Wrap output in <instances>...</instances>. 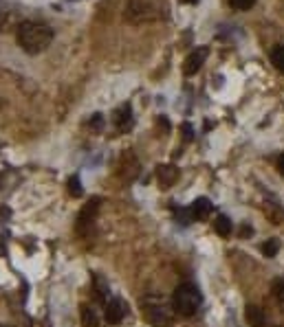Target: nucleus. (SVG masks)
<instances>
[{"instance_id": "nucleus-8", "label": "nucleus", "mask_w": 284, "mask_h": 327, "mask_svg": "<svg viewBox=\"0 0 284 327\" xmlns=\"http://www.w3.org/2000/svg\"><path fill=\"white\" fill-rule=\"evenodd\" d=\"M113 121H115V125H117L119 132L130 130V127H133V108H130V104L119 106L113 114Z\"/></svg>"}, {"instance_id": "nucleus-9", "label": "nucleus", "mask_w": 284, "mask_h": 327, "mask_svg": "<svg viewBox=\"0 0 284 327\" xmlns=\"http://www.w3.org/2000/svg\"><path fill=\"white\" fill-rule=\"evenodd\" d=\"M176 178H179V169H176L174 165H159L156 167V180H159V185L163 189L174 185Z\"/></svg>"}, {"instance_id": "nucleus-7", "label": "nucleus", "mask_w": 284, "mask_h": 327, "mask_svg": "<svg viewBox=\"0 0 284 327\" xmlns=\"http://www.w3.org/2000/svg\"><path fill=\"white\" fill-rule=\"evenodd\" d=\"M18 13L11 4L0 0V33H7L9 29H18Z\"/></svg>"}, {"instance_id": "nucleus-23", "label": "nucleus", "mask_w": 284, "mask_h": 327, "mask_svg": "<svg viewBox=\"0 0 284 327\" xmlns=\"http://www.w3.org/2000/svg\"><path fill=\"white\" fill-rule=\"evenodd\" d=\"M251 233H253V228L249 226V224H245V226L240 228V235H242V237H247V235H251Z\"/></svg>"}, {"instance_id": "nucleus-20", "label": "nucleus", "mask_w": 284, "mask_h": 327, "mask_svg": "<svg viewBox=\"0 0 284 327\" xmlns=\"http://www.w3.org/2000/svg\"><path fill=\"white\" fill-rule=\"evenodd\" d=\"M88 125H90V130H101V127H104V116L93 114V119L88 121Z\"/></svg>"}, {"instance_id": "nucleus-15", "label": "nucleus", "mask_w": 284, "mask_h": 327, "mask_svg": "<svg viewBox=\"0 0 284 327\" xmlns=\"http://www.w3.org/2000/svg\"><path fill=\"white\" fill-rule=\"evenodd\" d=\"M69 193L73 198H82L84 196V189H82V180H79V176H71V180H69Z\"/></svg>"}, {"instance_id": "nucleus-5", "label": "nucleus", "mask_w": 284, "mask_h": 327, "mask_svg": "<svg viewBox=\"0 0 284 327\" xmlns=\"http://www.w3.org/2000/svg\"><path fill=\"white\" fill-rule=\"evenodd\" d=\"M126 312H128V305L124 303V299H119V296H113V299H108V301H106V310H104L106 323L119 325L121 321H124Z\"/></svg>"}, {"instance_id": "nucleus-26", "label": "nucleus", "mask_w": 284, "mask_h": 327, "mask_svg": "<svg viewBox=\"0 0 284 327\" xmlns=\"http://www.w3.org/2000/svg\"><path fill=\"white\" fill-rule=\"evenodd\" d=\"M0 327H9V325H0Z\"/></svg>"}, {"instance_id": "nucleus-16", "label": "nucleus", "mask_w": 284, "mask_h": 327, "mask_svg": "<svg viewBox=\"0 0 284 327\" xmlns=\"http://www.w3.org/2000/svg\"><path fill=\"white\" fill-rule=\"evenodd\" d=\"M262 253H265V257H276V255L280 253V242H278V239H267V242L262 244Z\"/></svg>"}, {"instance_id": "nucleus-4", "label": "nucleus", "mask_w": 284, "mask_h": 327, "mask_svg": "<svg viewBox=\"0 0 284 327\" xmlns=\"http://www.w3.org/2000/svg\"><path fill=\"white\" fill-rule=\"evenodd\" d=\"M99 204H101L99 198H93L88 204H84V209L79 211V216H77V224H75V231H77L79 235H88L90 233V228H93V224H95V218H97Z\"/></svg>"}, {"instance_id": "nucleus-6", "label": "nucleus", "mask_w": 284, "mask_h": 327, "mask_svg": "<svg viewBox=\"0 0 284 327\" xmlns=\"http://www.w3.org/2000/svg\"><path fill=\"white\" fill-rule=\"evenodd\" d=\"M207 55H210V49L207 47H199V49H194L190 55L185 57V64H183V73L190 77V75H196L201 70V66L205 64V59H207Z\"/></svg>"}, {"instance_id": "nucleus-24", "label": "nucleus", "mask_w": 284, "mask_h": 327, "mask_svg": "<svg viewBox=\"0 0 284 327\" xmlns=\"http://www.w3.org/2000/svg\"><path fill=\"white\" fill-rule=\"evenodd\" d=\"M278 169H280V173L284 176V154L280 156V161H278Z\"/></svg>"}, {"instance_id": "nucleus-11", "label": "nucleus", "mask_w": 284, "mask_h": 327, "mask_svg": "<svg viewBox=\"0 0 284 327\" xmlns=\"http://www.w3.org/2000/svg\"><path fill=\"white\" fill-rule=\"evenodd\" d=\"M245 319L251 327H265V323H267L265 312L258 308V305H247L245 308Z\"/></svg>"}, {"instance_id": "nucleus-3", "label": "nucleus", "mask_w": 284, "mask_h": 327, "mask_svg": "<svg viewBox=\"0 0 284 327\" xmlns=\"http://www.w3.org/2000/svg\"><path fill=\"white\" fill-rule=\"evenodd\" d=\"M201 303H203V294L194 283H181L174 290V296H172V308H174V312H179L181 316L196 314Z\"/></svg>"}, {"instance_id": "nucleus-18", "label": "nucleus", "mask_w": 284, "mask_h": 327, "mask_svg": "<svg viewBox=\"0 0 284 327\" xmlns=\"http://www.w3.org/2000/svg\"><path fill=\"white\" fill-rule=\"evenodd\" d=\"M229 4L236 11H249L253 4H256V0H229Z\"/></svg>"}, {"instance_id": "nucleus-1", "label": "nucleus", "mask_w": 284, "mask_h": 327, "mask_svg": "<svg viewBox=\"0 0 284 327\" xmlns=\"http://www.w3.org/2000/svg\"><path fill=\"white\" fill-rule=\"evenodd\" d=\"M16 40L24 53L38 55L51 47L53 29L44 22H38V20H22L16 29Z\"/></svg>"}, {"instance_id": "nucleus-10", "label": "nucleus", "mask_w": 284, "mask_h": 327, "mask_svg": "<svg viewBox=\"0 0 284 327\" xmlns=\"http://www.w3.org/2000/svg\"><path fill=\"white\" fill-rule=\"evenodd\" d=\"M212 209H214V204L207 200V198H196L190 207V213L194 219H205V218H210Z\"/></svg>"}, {"instance_id": "nucleus-22", "label": "nucleus", "mask_w": 284, "mask_h": 327, "mask_svg": "<svg viewBox=\"0 0 284 327\" xmlns=\"http://www.w3.org/2000/svg\"><path fill=\"white\" fill-rule=\"evenodd\" d=\"M183 139H185L187 143L194 139V130H192V125H190V123H183Z\"/></svg>"}, {"instance_id": "nucleus-17", "label": "nucleus", "mask_w": 284, "mask_h": 327, "mask_svg": "<svg viewBox=\"0 0 284 327\" xmlns=\"http://www.w3.org/2000/svg\"><path fill=\"white\" fill-rule=\"evenodd\" d=\"M174 216H176V219H179L181 224H183V226H187V224L194 222V218H192L190 209H174Z\"/></svg>"}, {"instance_id": "nucleus-25", "label": "nucleus", "mask_w": 284, "mask_h": 327, "mask_svg": "<svg viewBox=\"0 0 284 327\" xmlns=\"http://www.w3.org/2000/svg\"><path fill=\"white\" fill-rule=\"evenodd\" d=\"M185 2H199V0H185Z\"/></svg>"}, {"instance_id": "nucleus-2", "label": "nucleus", "mask_w": 284, "mask_h": 327, "mask_svg": "<svg viewBox=\"0 0 284 327\" xmlns=\"http://www.w3.org/2000/svg\"><path fill=\"white\" fill-rule=\"evenodd\" d=\"M172 305L163 294H145L141 299V312L145 314L148 323L154 327H170L172 325Z\"/></svg>"}, {"instance_id": "nucleus-12", "label": "nucleus", "mask_w": 284, "mask_h": 327, "mask_svg": "<svg viewBox=\"0 0 284 327\" xmlns=\"http://www.w3.org/2000/svg\"><path fill=\"white\" fill-rule=\"evenodd\" d=\"M214 228H216V233L220 235V237H229L231 231H234V224H231V219L227 218V216H216L214 219Z\"/></svg>"}, {"instance_id": "nucleus-14", "label": "nucleus", "mask_w": 284, "mask_h": 327, "mask_svg": "<svg viewBox=\"0 0 284 327\" xmlns=\"http://www.w3.org/2000/svg\"><path fill=\"white\" fill-rule=\"evenodd\" d=\"M271 64L276 66L280 73H284V44H278V47L271 49Z\"/></svg>"}, {"instance_id": "nucleus-19", "label": "nucleus", "mask_w": 284, "mask_h": 327, "mask_svg": "<svg viewBox=\"0 0 284 327\" xmlns=\"http://www.w3.org/2000/svg\"><path fill=\"white\" fill-rule=\"evenodd\" d=\"M95 285H97V288H95V290H97V296H99V299L101 301H108V283H106V281L104 279H101V277H95Z\"/></svg>"}, {"instance_id": "nucleus-21", "label": "nucleus", "mask_w": 284, "mask_h": 327, "mask_svg": "<svg viewBox=\"0 0 284 327\" xmlns=\"http://www.w3.org/2000/svg\"><path fill=\"white\" fill-rule=\"evenodd\" d=\"M273 292L280 301H284V279H278L276 283H273Z\"/></svg>"}, {"instance_id": "nucleus-13", "label": "nucleus", "mask_w": 284, "mask_h": 327, "mask_svg": "<svg viewBox=\"0 0 284 327\" xmlns=\"http://www.w3.org/2000/svg\"><path fill=\"white\" fill-rule=\"evenodd\" d=\"M82 325L84 327H99V316L97 312L88 305H82Z\"/></svg>"}]
</instances>
